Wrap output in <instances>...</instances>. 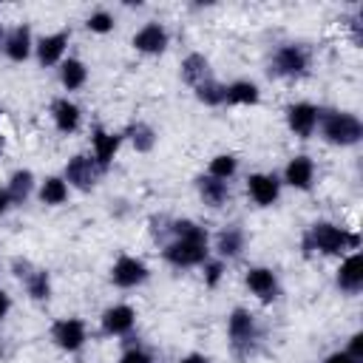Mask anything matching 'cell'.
Listing matches in <instances>:
<instances>
[{
    "instance_id": "1",
    "label": "cell",
    "mask_w": 363,
    "mask_h": 363,
    "mask_svg": "<svg viewBox=\"0 0 363 363\" xmlns=\"http://www.w3.org/2000/svg\"><path fill=\"white\" fill-rule=\"evenodd\" d=\"M173 241L164 247V261L173 264V267H196V264H204L207 261V233L204 227L182 218V221H173Z\"/></svg>"
},
{
    "instance_id": "2",
    "label": "cell",
    "mask_w": 363,
    "mask_h": 363,
    "mask_svg": "<svg viewBox=\"0 0 363 363\" xmlns=\"http://www.w3.org/2000/svg\"><path fill=\"white\" fill-rule=\"evenodd\" d=\"M360 247V235L357 233H349L337 224H329V221H318L312 224V230L303 235V250H318L323 255H340L346 250H357Z\"/></svg>"
},
{
    "instance_id": "3",
    "label": "cell",
    "mask_w": 363,
    "mask_h": 363,
    "mask_svg": "<svg viewBox=\"0 0 363 363\" xmlns=\"http://www.w3.org/2000/svg\"><path fill=\"white\" fill-rule=\"evenodd\" d=\"M320 133L326 142L332 145H340V147H349V145H357L363 139V125L354 113H326L320 119Z\"/></svg>"
},
{
    "instance_id": "4",
    "label": "cell",
    "mask_w": 363,
    "mask_h": 363,
    "mask_svg": "<svg viewBox=\"0 0 363 363\" xmlns=\"http://www.w3.org/2000/svg\"><path fill=\"white\" fill-rule=\"evenodd\" d=\"M227 335H230L233 354L238 360H250V354L255 349L258 329H255V320H252V315L247 309H233V315L227 320Z\"/></svg>"
},
{
    "instance_id": "5",
    "label": "cell",
    "mask_w": 363,
    "mask_h": 363,
    "mask_svg": "<svg viewBox=\"0 0 363 363\" xmlns=\"http://www.w3.org/2000/svg\"><path fill=\"white\" fill-rule=\"evenodd\" d=\"M309 65V57L301 45H281L269 62V74L275 77H301Z\"/></svg>"
},
{
    "instance_id": "6",
    "label": "cell",
    "mask_w": 363,
    "mask_h": 363,
    "mask_svg": "<svg viewBox=\"0 0 363 363\" xmlns=\"http://www.w3.org/2000/svg\"><path fill=\"white\" fill-rule=\"evenodd\" d=\"M318 122H320V111L312 102H295V105L286 108V125L301 139H309L315 133Z\"/></svg>"
},
{
    "instance_id": "7",
    "label": "cell",
    "mask_w": 363,
    "mask_h": 363,
    "mask_svg": "<svg viewBox=\"0 0 363 363\" xmlns=\"http://www.w3.org/2000/svg\"><path fill=\"white\" fill-rule=\"evenodd\" d=\"M145 278H147V267H145L139 258H133V255L116 258V264H113V269H111V281H113L116 286H122V289L139 286Z\"/></svg>"
},
{
    "instance_id": "8",
    "label": "cell",
    "mask_w": 363,
    "mask_h": 363,
    "mask_svg": "<svg viewBox=\"0 0 363 363\" xmlns=\"http://www.w3.org/2000/svg\"><path fill=\"white\" fill-rule=\"evenodd\" d=\"M51 337L60 349L65 352H77L85 343V323L79 318H62L51 326Z\"/></svg>"
},
{
    "instance_id": "9",
    "label": "cell",
    "mask_w": 363,
    "mask_h": 363,
    "mask_svg": "<svg viewBox=\"0 0 363 363\" xmlns=\"http://www.w3.org/2000/svg\"><path fill=\"white\" fill-rule=\"evenodd\" d=\"M96 173H99L96 162L88 159V156H82V153L79 156H71L68 164H65V182H71L79 190H91L96 184Z\"/></svg>"
},
{
    "instance_id": "10",
    "label": "cell",
    "mask_w": 363,
    "mask_h": 363,
    "mask_svg": "<svg viewBox=\"0 0 363 363\" xmlns=\"http://www.w3.org/2000/svg\"><path fill=\"white\" fill-rule=\"evenodd\" d=\"M247 190H250V196H252L255 204L269 207L278 199V193H281V182H278L275 173H252L247 179Z\"/></svg>"
},
{
    "instance_id": "11",
    "label": "cell",
    "mask_w": 363,
    "mask_h": 363,
    "mask_svg": "<svg viewBox=\"0 0 363 363\" xmlns=\"http://www.w3.org/2000/svg\"><path fill=\"white\" fill-rule=\"evenodd\" d=\"M247 286H250V292H252L258 301H264V303H269V301L278 298V278H275V272L267 269V267H252V269L247 272Z\"/></svg>"
},
{
    "instance_id": "12",
    "label": "cell",
    "mask_w": 363,
    "mask_h": 363,
    "mask_svg": "<svg viewBox=\"0 0 363 363\" xmlns=\"http://www.w3.org/2000/svg\"><path fill=\"white\" fill-rule=\"evenodd\" d=\"M133 48L142 54H162L167 48V31L159 23H145L133 34Z\"/></svg>"
},
{
    "instance_id": "13",
    "label": "cell",
    "mask_w": 363,
    "mask_h": 363,
    "mask_svg": "<svg viewBox=\"0 0 363 363\" xmlns=\"http://www.w3.org/2000/svg\"><path fill=\"white\" fill-rule=\"evenodd\" d=\"M91 145H94V162H96V167L105 170V167L113 162V156H116V150H119V145H122V136L96 128L94 136H91Z\"/></svg>"
},
{
    "instance_id": "14",
    "label": "cell",
    "mask_w": 363,
    "mask_h": 363,
    "mask_svg": "<svg viewBox=\"0 0 363 363\" xmlns=\"http://www.w3.org/2000/svg\"><path fill=\"white\" fill-rule=\"evenodd\" d=\"M284 182L295 190H309L315 182V164L309 156H295L289 159V164L284 167Z\"/></svg>"
},
{
    "instance_id": "15",
    "label": "cell",
    "mask_w": 363,
    "mask_h": 363,
    "mask_svg": "<svg viewBox=\"0 0 363 363\" xmlns=\"http://www.w3.org/2000/svg\"><path fill=\"white\" fill-rule=\"evenodd\" d=\"M133 320H136V312L128 303H116V306L105 309V315H102V332L105 335H128L133 329Z\"/></svg>"
},
{
    "instance_id": "16",
    "label": "cell",
    "mask_w": 363,
    "mask_h": 363,
    "mask_svg": "<svg viewBox=\"0 0 363 363\" xmlns=\"http://www.w3.org/2000/svg\"><path fill=\"white\" fill-rule=\"evenodd\" d=\"M337 286L343 292H352V295L363 289V255L360 252H352L340 264V269H337Z\"/></svg>"
},
{
    "instance_id": "17",
    "label": "cell",
    "mask_w": 363,
    "mask_h": 363,
    "mask_svg": "<svg viewBox=\"0 0 363 363\" xmlns=\"http://www.w3.org/2000/svg\"><path fill=\"white\" fill-rule=\"evenodd\" d=\"M3 51H6V57H9L11 62L28 60V54H31V31H28V26L11 28V31L6 34V40H3Z\"/></svg>"
},
{
    "instance_id": "18",
    "label": "cell",
    "mask_w": 363,
    "mask_h": 363,
    "mask_svg": "<svg viewBox=\"0 0 363 363\" xmlns=\"http://www.w3.org/2000/svg\"><path fill=\"white\" fill-rule=\"evenodd\" d=\"M68 45V31H57V34H48L37 43V60L40 65H57L62 51Z\"/></svg>"
},
{
    "instance_id": "19",
    "label": "cell",
    "mask_w": 363,
    "mask_h": 363,
    "mask_svg": "<svg viewBox=\"0 0 363 363\" xmlns=\"http://www.w3.org/2000/svg\"><path fill=\"white\" fill-rule=\"evenodd\" d=\"M79 116L82 113H79V108L71 99H57L51 105V119H54V125H57L60 133H74L79 128Z\"/></svg>"
},
{
    "instance_id": "20",
    "label": "cell",
    "mask_w": 363,
    "mask_h": 363,
    "mask_svg": "<svg viewBox=\"0 0 363 363\" xmlns=\"http://www.w3.org/2000/svg\"><path fill=\"white\" fill-rule=\"evenodd\" d=\"M196 187H199V196L204 199L207 207H221V204L230 199V187H227V182H221V179L199 176V179H196Z\"/></svg>"
},
{
    "instance_id": "21",
    "label": "cell",
    "mask_w": 363,
    "mask_h": 363,
    "mask_svg": "<svg viewBox=\"0 0 363 363\" xmlns=\"http://www.w3.org/2000/svg\"><path fill=\"white\" fill-rule=\"evenodd\" d=\"M258 99H261L258 85L250 82V79H238V82L227 85V91H224V102L227 105H255Z\"/></svg>"
},
{
    "instance_id": "22",
    "label": "cell",
    "mask_w": 363,
    "mask_h": 363,
    "mask_svg": "<svg viewBox=\"0 0 363 363\" xmlns=\"http://www.w3.org/2000/svg\"><path fill=\"white\" fill-rule=\"evenodd\" d=\"M182 79L187 82V85H199V82H204V79H210V62H207V57L204 54H190V57H184V62H182Z\"/></svg>"
},
{
    "instance_id": "23",
    "label": "cell",
    "mask_w": 363,
    "mask_h": 363,
    "mask_svg": "<svg viewBox=\"0 0 363 363\" xmlns=\"http://www.w3.org/2000/svg\"><path fill=\"white\" fill-rule=\"evenodd\" d=\"M23 284H26V292H28L34 301H48V298H51V278H48L45 269L31 267V269L23 275Z\"/></svg>"
},
{
    "instance_id": "24",
    "label": "cell",
    "mask_w": 363,
    "mask_h": 363,
    "mask_svg": "<svg viewBox=\"0 0 363 363\" xmlns=\"http://www.w3.org/2000/svg\"><path fill=\"white\" fill-rule=\"evenodd\" d=\"M241 250H244V233H241L238 227H227V230L218 233V238H216V252H218L221 258H235Z\"/></svg>"
},
{
    "instance_id": "25",
    "label": "cell",
    "mask_w": 363,
    "mask_h": 363,
    "mask_svg": "<svg viewBox=\"0 0 363 363\" xmlns=\"http://www.w3.org/2000/svg\"><path fill=\"white\" fill-rule=\"evenodd\" d=\"M31 184H34L31 170H14L11 179H9V187H6L11 204H23L28 199V193H31Z\"/></svg>"
},
{
    "instance_id": "26",
    "label": "cell",
    "mask_w": 363,
    "mask_h": 363,
    "mask_svg": "<svg viewBox=\"0 0 363 363\" xmlns=\"http://www.w3.org/2000/svg\"><path fill=\"white\" fill-rule=\"evenodd\" d=\"M85 79H88V68L79 62V60H65L62 62V68H60V82L68 88V91H77V88H82L85 85Z\"/></svg>"
},
{
    "instance_id": "27",
    "label": "cell",
    "mask_w": 363,
    "mask_h": 363,
    "mask_svg": "<svg viewBox=\"0 0 363 363\" xmlns=\"http://www.w3.org/2000/svg\"><path fill=\"white\" fill-rule=\"evenodd\" d=\"M65 199H68V184H65V179L48 176V179L43 182V187H40V201H43V204H62Z\"/></svg>"
},
{
    "instance_id": "28",
    "label": "cell",
    "mask_w": 363,
    "mask_h": 363,
    "mask_svg": "<svg viewBox=\"0 0 363 363\" xmlns=\"http://www.w3.org/2000/svg\"><path fill=\"white\" fill-rule=\"evenodd\" d=\"M125 136L130 139V145H133L139 153H147V150H153V145H156V133H153V128H150V125H145V122L130 125Z\"/></svg>"
},
{
    "instance_id": "29",
    "label": "cell",
    "mask_w": 363,
    "mask_h": 363,
    "mask_svg": "<svg viewBox=\"0 0 363 363\" xmlns=\"http://www.w3.org/2000/svg\"><path fill=\"white\" fill-rule=\"evenodd\" d=\"M224 91H227V85H221V82L213 79V77L196 85V96H199V102H204V105H221V102H224Z\"/></svg>"
},
{
    "instance_id": "30",
    "label": "cell",
    "mask_w": 363,
    "mask_h": 363,
    "mask_svg": "<svg viewBox=\"0 0 363 363\" xmlns=\"http://www.w3.org/2000/svg\"><path fill=\"white\" fill-rule=\"evenodd\" d=\"M235 170H238L235 156H233V153H218V156H213V159H210V173H207V176L227 182L230 176H235Z\"/></svg>"
},
{
    "instance_id": "31",
    "label": "cell",
    "mask_w": 363,
    "mask_h": 363,
    "mask_svg": "<svg viewBox=\"0 0 363 363\" xmlns=\"http://www.w3.org/2000/svg\"><path fill=\"white\" fill-rule=\"evenodd\" d=\"M94 34H108L111 28H113V17L108 14V11H94L91 17H88V23H85Z\"/></svg>"
},
{
    "instance_id": "32",
    "label": "cell",
    "mask_w": 363,
    "mask_h": 363,
    "mask_svg": "<svg viewBox=\"0 0 363 363\" xmlns=\"http://www.w3.org/2000/svg\"><path fill=\"white\" fill-rule=\"evenodd\" d=\"M224 275V264L221 261H204V284L207 286H216Z\"/></svg>"
},
{
    "instance_id": "33",
    "label": "cell",
    "mask_w": 363,
    "mask_h": 363,
    "mask_svg": "<svg viewBox=\"0 0 363 363\" xmlns=\"http://www.w3.org/2000/svg\"><path fill=\"white\" fill-rule=\"evenodd\" d=\"M346 354H349L352 360L363 363V332H354V335H352V340H349V349H346Z\"/></svg>"
},
{
    "instance_id": "34",
    "label": "cell",
    "mask_w": 363,
    "mask_h": 363,
    "mask_svg": "<svg viewBox=\"0 0 363 363\" xmlns=\"http://www.w3.org/2000/svg\"><path fill=\"white\" fill-rule=\"evenodd\" d=\"M119 363H153V360H150V354L142 352V349H128Z\"/></svg>"
},
{
    "instance_id": "35",
    "label": "cell",
    "mask_w": 363,
    "mask_h": 363,
    "mask_svg": "<svg viewBox=\"0 0 363 363\" xmlns=\"http://www.w3.org/2000/svg\"><path fill=\"white\" fill-rule=\"evenodd\" d=\"M323 363H357V360H352L346 352H335V354H329Z\"/></svg>"
},
{
    "instance_id": "36",
    "label": "cell",
    "mask_w": 363,
    "mask_h": 363,
    "mask_svg": "<svg viewBox=\"0 0 363 363\" xmlns=\"http://www.w3.org/2000/svg\"><path fill=\"white\" fill-rule=\"evenodd\" d=\"M9 309H11V301H9V295H6V289H0V320L9 315Z\"/></svg>"
},
{
    "instance_id": "37",
    "label": "cell",
    "mask_w": 363,
    "mask_h": 363,
    "mask_svg": "<svg viewBox=\"0 0 363 363\" xmlns=\"http://www.w3.org/2000/svg\"><path fill=\"white\" fill-rule=\"evenodd\" d=\"M179 363H210L204 354H199V352H193V354H187V357H182Z\"/></svg>"
},
{
    "instance_id": "38",
    "label": "cell",
    "mask_w": 363,
    "mask_h": 363,
    "mask_svg": "<svg viewBox=\"0 0 363 363\" xmlns=\"http://www.w3.org/2000/svg\"><path fill=\"white\" fill-rule=\"evenodd\" d=\"M9 207H11V199H9V193H6V190H0V216H3Z\"/></svg>"
},
{
    "instance_id": "39",
    "label": "cell",
    "mask_w": 363,
    "mask_h": 363,
    "mask_svg": "<svg viewBox=\"0 0 363 363\" xmlns=\"http://www.w3.org/2000/svg\"><path fill=\"white\" fill-rule=\"evenodd\" d=\"M0 40H3V26H0Z\"/></svg>"
},
{
    "instance_id": "40",
    "label": "cell",
    "mask_w": 363,
    "mask_h": 363,
    "mask_svg": "<svg viewBox=\"0 0 363 363\" xmlns=\"http://www.w3.org/2000/svg\"><path fill=\"white\" fill-rule=\"evenodd\" d=\"M0 150H3V136H0Z\"/></svg>"
}]
</instances>
